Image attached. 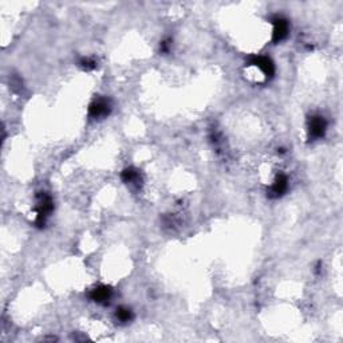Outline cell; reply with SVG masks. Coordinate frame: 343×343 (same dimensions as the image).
<instances>
[{
    "instance_id": "cell-1",
    "label": "cell",
    "mask_w": 343,
    "mask_h": 343,
    "mask_svg": "<svg viewBox=\"0 0 343 343\" xmlns=\"http://www.w3.org/2000/svg\"><path fill=\"white\" fill-rule=\"evenodd\" d=\"M53 209H54V204L51 197L47 193H40L36 201V220H35L38 227H44L47 216L53 212Z\"/></svg>"
},
{
    "instance_id": "cell-2",
    "label": "cell",
    "mask_w": 343,
    "mask_h": 343,
    "mask_svg": "<svg viewBox=\"0 0 343 343\" xmlns=\"http://www.w3.org/2000/svg\"><path fill=\"white\" fill-rule=\"evenodd\" d=\"M327 130V122L322 116H314L309 122V134L310 138L319 139L322 138Z\"/></svg>"
},
{
    "instance_id": "cell-8",
    "label": "cell",
    "mask_w": 343,
    "mask_h": 343,
    "mask_svg": "<svg viewBox=\"0 0 343 343\" xmlns=\"http://www.w3.org/2000/svg\"><path fill=\"white\" fill-rule=\"evenodd\" d=\"M122 180H124L125 182H127V184H134V182H137L139 180L138 172L135 169H133V168L125 169L124 172H122Z\"/></svg>"
},
{
    "instance_id": "cell-9",
    "label": "cell",
    "mask_w": 343,
    "mask_h": 343,
    "mask_svg": "<svg viewBox=\"0 0 343 343\" xmlns=\"http://www.w3.org/2000/svg\"><path fill=\"white\" fill-rule=\"evenodd\" d=\"M117 318L122 323H127V322H130L133 319V312H131L130 309H127V307H120V309L117 310Z\"/></svg>"
},
{
    "instance_id": "cell-3",
    "label": "cell",
    "mask_w": 343,
    "mask_h": 343,
    "mask_svg": "<svg viewBox=\"0 0 343 343\" xmlns=\"http://www.w3.org/2000/svg\"><path fill=\"white\" fill-rule=\"evenodd\" d=\"M112 110V105L106 98H98L90 105V116L93 118H104L109 116Z\"/></svg>"
},
{
    "instance_id": "cell-10",
    "label": "cell",
    "mask_w": 343,
    "mask_h": 343,
    "mask_svg": "<svg viewBox=\"0 0 343 343\" xmlns=\"http://www.w3.org/2000/svg\"><path fill=\"white\" fill-rule=\"evenodd\" d=\"M95 65H96V63L94 62V61H91V59H89V58H83L81 61V66L85 70H93V69H95Z\"/></svg>"
},
{
    "instance_id": "cell-7",
    "label": "cell",
    "mask_w": 343,
    "mask_h": 343,
    "mask_svg": "<svg viewBox=\"0 0 343 343\" xmlns=\"http://www.w3.org/2000/svg\"><path fill=\"white\" fill-rule=\"evenodd\" d=\"M251 65L259 67L263 73L266 74L267 77H271L275 73L274 63H272V61L270 58H267V57H254V58L251 59Z\"/></svg>"
},
{
    "instance_id": "cell-4",
    "label": "cell",
    "mask_w": 343,
    "mask_h": 343,
    "mask_svg": "<svg viewBox=\"0 0 343 343\" xmlns=\"http://www.w3.org/2000/svg\"><path fill=\"white\" fill-rule=\"evenodd\" d=\"M274 42H281L283 39H285V36L288 35L289 31V26L288 22L281 18V16H276L274 18Z\"/></svg>"
},
{
    "instance_id": "cell-6",
    "label": "cell",
    "mask_w": 343,
    "mask_h": 343,
    "mask_svg": "<svg viewBox=\"0 0 343 343\" xmlns=\"http://www.w3.org/2000/svg\"><path fill=\"white\" fill-rule=\"evenodd\" d=\"M112 292L113 291L110 287L100 285V287H96V288H94L93 291H91L90 298H91V301L96 302V303L106 305V303H109V301H110V298H112Z\"/></svg>"
},
{
    "instance_id": "cell-5",
    "label": "cell",
    "mask_w": 343,
    "mask_h": 343,
    "mask_svg": "<svg viewBox=\"0 0 343 343\" xmlns=\"http://www.w3.org/2000/svg\"><path fill=\"white\" fill-rule=\"evenodd\" d=\"M287 189H288V178L284 174H279L274 184H272V186L270 188L268 194L272 199H278V197L283 196L287 192Z\"/></svg>"
}]
</instances>
